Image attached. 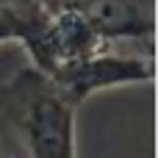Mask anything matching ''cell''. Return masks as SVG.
Here are the masks:
<instances>
[{"mask_svg":"<svg viewBox=\"0 0 158 158\" xmlns=\"http://www.w3.org/2000/svg\"><path fill=\"white\" fill-rule=\"evenodd\" d=\"M78 106L33 64L0 86V128L6 125L31 158H78Z\"/></svg>","mask_w":158,"mask_h":158,"instance_id":"obj_1","label":"cell"},{"mask_svg":"<svg viewBox=\"0 0 158 158\" xmlns=\"http://www.w3.org/2000/svg\"><path fill=\"white\" fill-rule=\"evenodd\" d=\"M58 92L75 103L83 106L92 94L117 89V86H147L156 78V64L153 56H125L114 50H100L94 56L61 64L53 75H47Z\"/></svg>","mask_w":158,"mask_h":158,"instance_id":"obj_2","label":"cell"},{"mask_svg":"<svg viewBox=\"0 0 158 158\" xmlns=\"http://www.w3.org/2000/svg\"><path fill=\"white\" fill-rule=\"evenodd\" d=\"M36 3H42L44 8H61V6L89 8L114 28L117 39H133V42L142 39L144 47H153L156 0H36Z\"/></svg>","mask_w":158,"mask_h":158,"instance_id":"obj_3","label":"cell"},{"mask_svg":"<svg viewBox=\"0 0 158 158\" xmlns=\"http://www.w3.org/2000/svg\"><path fill=\"white\" fill-rule=\"evenodd\" d=\"M0 158H14L8 150H6V147H3V142H0Z\"/></svg>","mask_w":158,"mask_h":158,"instance_id":"obj_4","label":"cell"}]
</instances>
